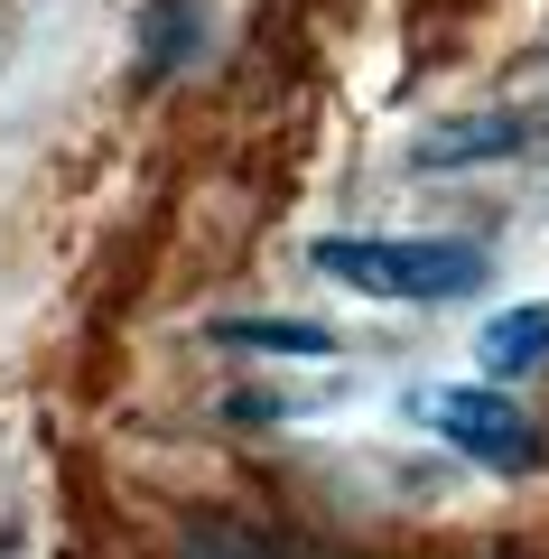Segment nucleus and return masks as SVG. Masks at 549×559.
Here are the masks:
<instances>
[{
    "label": "nucleus",
    "mask_w": 549,
    "mask_h": 559,
    "mask_svg": "<svg viewBox=\"0 0 549 559\" xmlns=\"http://www.w3.org/2000/svg\"><path fill=\"white\" fill-rule=\"evenodd\" d=\"M419 419H429L447 448H466V457L503 466V476H522V466H540V419L522 411V401H503L493 382H456V392H419Z\"/></svg>",
    "instance_id": "obj_2"
},
{
    "label": "nucleus",
    "mask_w": 549,
    "mask_h": 559,
    "mask_svg": "<svg viewBox=\"0 0 549 559\" xmlns=\"http://www.w3.org/2000/svg\"><path fill=\"white\" fill-rule=\"evenodd\" d=\"M503 150H522V121L485 112V121H438L419 159H429V168H475V159H503Z\"/></svg>",
    "instance_id": "obj_3"
},
{
    "label": "nucleus",
    "mask_w": 549,
    "mask_h": 559,
    "mask_svg": "<svg viewBox=\"0 0 549 559\" xmlns=\"http://www.w3.org/2000/svg\"><path fill=\"white\" fill-rule=\"evenodd\" d=\"M317 271L345 280V289H373V299H401V308H438V299H466L485 289V252L475 242H447V234H326L317 242Z\"/></svg>",
    "instance_id": "obj_1"
},
{
    "label": "nucleus",
    "mask_w": 549,
    "mask_h": 559,
    "mask_svg": "<svg viewBox=\"0 0 549 559\" xmlns=\"http://www.w3.org/2000/svg\"><path fill=\"white\" fill-rule=\"evenodd\" d=\"M224 345H252V355H335V326H308V318H234Z\"/></svg>",
    "instance_id": "obj_5"
},
{
    "label": "nucleus",
    "mask_w": 549,
    "mask_h": 559,
    "mask_svg": "<svg viewBox=\"0 0 549 559\" xmlns=\"http://www.w3.org/2000/svg\"><path fill=\"white\" fill-rule=\"evenodd\" d=\"M205 559H298V550H271V540H242V532H205Z\"/></svg>",
    "instance_id": "obj_6"
},
{
    "label": "nucleus",
    "mask_w": 549,
    "mask_h": 559,
    "mask_svg": "<svg viewBox=\"0 0 549 559\" xmlns=\"http://www.w3.org/2000/svg\"><path fill=\"white\" fill-rule=\"evenodd\" d=\"M549 355V308H503V318L475 336V364L485 373H530Z\"/></svg>",
    "instance_id": "obj_4"
}]
</instances>
